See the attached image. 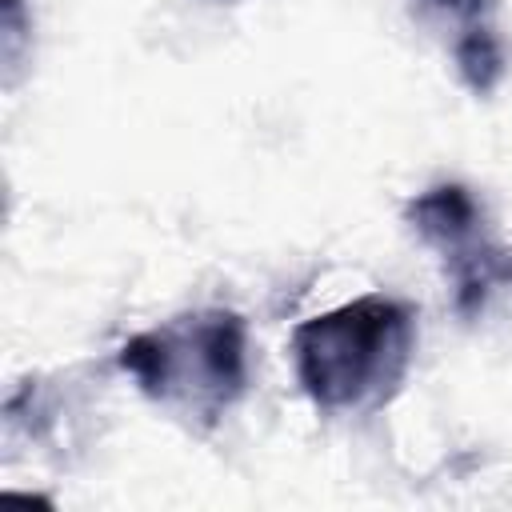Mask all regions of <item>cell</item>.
Masks as SVG:
<instances>
[{
    "instance_id": "obj_1",
    "label": "cell",
    "mask_w": 512,
    "mask_h": 512,
    "mask_svg": "<svg viewBox=\"0 0 512 512\" xmlns=\"http://www.w3.org/2000/svg\"><path fill=\"white\" fill-rule=\"evenodd\" d=\"M416 356V308L364 292L292 328V368L304 396L332 416L384 408Z\"/></svg>"
},
{
    "instance_id": "obj_2",
    "label": "cell",
    "mask_w": 512,
    "mask_h": 512,
    "mask_svg": "<svg viewBox=\"0 0 512 512\" xmlns=\"http://www.w3.org/2000/svg\"><path fill=\"white\" fill-rule=\"evenodd\" d=\"M136 388L192 428H212L248 388V324L232 308L180 312L120 348Z\"/></svg>"
},
{
    "instance_id": "obj_3",
    "label": "cell",
    "mask_w": 512,
    "mask_h": 512,
    "mask_svg": "<svg viewBox=\"0 0 512 512\" xmlns=\"http://www.w3.org/2000/svg\"><path fill=\"white\" fill-rule=\"evenodd\" d=\"M412 232L440 252L460 312H476L492 284L512 280V252H504L484 228V204L464 184H432L408 204Z\"/></svg>"
},
{
    "instance_id": "obj_4",
    "label": "cell",
    "mask_w": 512,
    "mask_h": 512,
    "mask_svg": "<svg viewBox=\"0 0 512 512\" xmlns=\"http://www.w3.org/2000/svg\"><path fill=\"white\" fill-rule=\"evenodd\" d=\"M452 56H456L460 80H464L476 96L492 92V88L500 84V76H504V48H500V40H496V32H492L488 24H468V28L456 36Z\"/></svg>"
},
{
    "instance_id": "obj_5",
    "label": "cell",
    "mask_w": 512,
    "mask_h": 512,
    "mask_svg": "<svg viewBox=\"0 0 512 512\" xmlns=\"http://www.w3.org/2000/svg\"><path fill=\"white\" fill-rule=\"evenodd\" d=\"M440 12H452V16H460V20H468V24H476V16H480V8L488 4V0H432Z\"/></svg>"
},
{
    "instance_id": "obj_6",
    "label": "cell",
    "mask_w": 512,
    "mask_h": 512,
    "mask_svg": "<svg viewBox=\"0 0 512 512\" xmlns=\"http://www.w3.org/2000/svg\"><path fill=\"white\" fill-rule=\"evenodd\" d=\"M216 4H240V0H216Z\"/></svg>"
}]
</instances>
